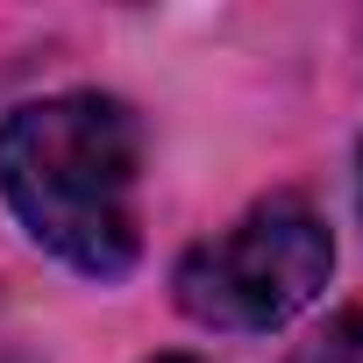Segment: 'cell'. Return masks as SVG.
I'll list each match as a JSON object with an SVG mask.
<instances>
[{
	"label": "cell",
	"instance_id": "4",
	"mask_svg": "<svg viewBox=\"0 0 363 363\" xmlns=\"http://www.w3.org/2000/svg\"><path fill=\"white\" fill-rule=\"evenodd\" d=\"M157 363H193V356H157Z\"/></svg>",
	"mask_w": 363,
	"mask_h": 363
},
{
	"label": "cell",
	"instance_id": "1",
	"mask_svg": "<svg viewBox=\"0 0 363 363\" xmlns=\"http://www.w3.org/2000/svg\"><path fill=\"white\" fill-rule=\"evenodd\" d=\"M143 128L107 93H50L0 121V193L15 221L86 278L135 271Z\"/></svg>",
	"mask_w": 363,
	"mask_h": 363
},
{
	"label": "cell",
	"instance_id": "5",
	"mask_svg": "<svg viewBox=\"0 0 363 363\" xmlns=\"http://www.w3.org/2000/svg\"><path fill=\"white\" fill-rule=\"evenodd\" d=\"M356 193H363V171H356Z\"/></svg>",
	"mask_w": 363,
	"mask_h": 363
},
{
	"label": "cell",
	"instance_id": "2",
	"mask_svg": "<svg viewBox=\"0 0 363 363\" xmlns=\"http://www.w3.org/2000/svg\"><path fill=\"white\" fill-rule=\"evenodd\" d=\"M335 271V235L306 200H264L214 242L186 250L178 264V306L221 335H271L320 299Z\"/></svg>",
	"mask_w": 363,
	"mask_h": 363
},
{
	"label": "cell",
	"instance_id": "3",
	"mask_svg": "<svg viewBox=\"0 0 363 363\" xmlns=\"http://www.w3.org/2000/svg\"><path fill=\"white\" fill-rule=\"evenodd\" d=\"M306 363H363V306L356 313H342L320 342H313V356Z\"/></svg>",
	"mask_w": 363,
	"mask_h": 363
}]
</instances>
